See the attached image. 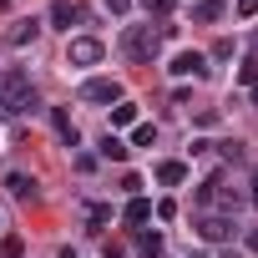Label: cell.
Segmentation results:
<instances>
[{"label":"cell","mask_w":258,"mask_h":258,"mask_svg":"<svg viewBox=\"0 0 258 258\" xmlns=\"http://www.w3.org/2000/svg\"><path fill=\"white\" fill-rule=\"evenodd\" d=\"M36 106H41V96H36L31 76L26 71H6V81H0V116H26Z\"/></svg>","instance_id":"6da1fadb"},{"label":"cell","mask_w":258,"mask_h":258,"mask_svg":"<svg viewBox=\"0 0 258 258\" xmlns=\"http://www.w3.org/2000/svg\"><path fill=\"white\" fill-rule=\"evenodd\" d=\"M121 51H126V61H137V66H147V61H157V51H162V26H126L121 31Z\"/></svg>","instance_id":"7a4b0ae2"},{"label":"cell","mask_w":258,"mask_h":258,"mask_svg":"<svg viewBox=\"0 0 258 258\" xmlns=\"http://www.w3.org/2000/svg\"><path fill=\"white\" fill-rule=\"evenodd\" d=\"M101 56H106V46L96 36H71L66 41V66H96Z\"/></svg>","instance_id":"3957f363"},{"label":"cell","mask_w":258,"mask_h":258,"mask_svg":"<svg viewBox=\"0 0 258 258\" xmlns=\"http://www.w3.org/2000/svg\"><path fill=\"white\" fill-rule=\"evenodd\" d=\"M81 101L116 106V101H121V81H111V76H91V81H81Z\"/></svg>","instance_id":"277c9868"},{"label":"cell","mask_w":258,"mask_h":258,"mask_svg":"<svg viewBox=\"0 0 258 258\" xmlns=\"http://www.w3.org/2000/svg\"><path fill=\"white\" fill-rule=\"evenodd\" d=\"M198 233H203V243H228V238L238 233V223H233L228 213H203V218H198Z\"/></svg>","instance_id":"5b68a950"},{"label":"cell","mask_w":258,"mask_h":258,"mask_svg":"<svg viewBox=\"0 0 258 258\" xmlns=\"http://www.w3.org/2000/svg\"><path fill=\"white\" fill-rule=\"evenodd\" d=\"M167 71H172V76H192V81H203V76H208V56H198V51H177Z\"/></svg>","instance_id":"8992f818"},{"label":"cell","mask_w":258,"mask_h":258,"mask_svg":"<svg viewBox=\"0 0 258 258\" xmlns=\"http://www.w3.org/2000/svg\"><path fill=\"white\" fill-rule=\"evenodd\" d=\"M51 126H56V137H61L66 147H81V132H76V121H71L66 106H51Z\"/></svg>","instance_id":"52a82bcc"},{"label":"cell","mask_w":258,"mask_h":258,"mask_svg":"<svg viewBox=\"0 0 258 258\" xmlns=\"http://www.w3.org/2000/svg\"><path fill=\"white\" fill-rule=\"evenodd\" d=\"M71 21H86V11L71 6V0H56L51 6V31H71Z\"/></svg>","instance_id":"ba28073f"},{"label":"cell","mask_w":258,"mask_h":258,"mask_svg":"<svg viewBox=\"0 0 258 258\" xmlns=\"http://www.w3.org/2000/svg\"><path fill=\"white\" fill-rule=\"evenodd\" d=\"M6 192H11L16 203H36V177H26V172H11V177H6Z\"/></svg>","instance_id":"9c48e42d"},{"label":"cell","mask_w":258,"mask_h":258,"mask_svg":"<svg viewBox=\"0 0 258 258\" xmlns=\"http://www.w3.org/2000/svg\"><path fill=\"white\" fill-rule=\"evenodd\" d=\"M121 218H126V223H132V228H142V223L152 218V203H147L142 192H137V198H126V208H121Z\"/></svg>","instance_id":"30bf717a"},{"label":"cell","mask_w":258,"mask_h":258,"mask_svg":"<svg viewBox=\"0 0 258 258\" xmlns=\"http://www.w3.org/2000/svg\"><path fill=\"white\" fill-rule=\"evenodd\" d=\"M157 182H162V187L187 182V162H172V157H167V162H157Z\"/></svg>","instance_id":"8fae6325"},{"label":"cell","mask_w":258,"mask_h":258,"mask_svg":"<svg viewBox=\"0 0 258 258\" xmlns=\"http://www.w3.org/2000/svg\"><path fill=\"white\" fill-rule=\"evenodd\" d=\"M218 16H223V0H192V21L198 26H213Z\"/></svg>","instance_id":"7c38bea8"},{"label":"cell","mask_w":258,"mask_h":258,"mask_svg":"<svg viewBox=\"0 0 258 258\" xmlns=\"http://www.w3.org/2000/svg\"><path fill=\"white\" fill-rule=\"evenodd\" d=\"M36 36H41V21H21V26L6 36V46H31Z\"/></svg>","instance_id":"4fadbf2b"},{"label":"cell","mask_w":258,"mask_h":258,"mask_svg":"<svg viewBox=\"0 0 258 258\" xmlns=\"http://www.w3.org/2000/svg\"><path fill=\"white\" fill-rule=\"evenodd\" d=\"M126 152H132V147H126L121 137H111V132L101 137V157H106V162H126Z\"/></svg>","instance_id":"5bb4252c"},{"label":"cell","mask_w":258,"mask_h":258,"mask_svg":"<svg viewBox=\"0 0 258 258\" xmlns=\"http://www.w3.org/2000/svg\"><path fill=\"white\" fill-rule=\"evenodd\" d=\"M0 258H26V238L21 233H6V238H0Z\"/></svg>","instance_id":"9a60e30c"},{"label":"cell","mask_w":258,"mask_h":258,"mask_svg":"<svg viewBox=\"0 0 258 258\" xmlns=\"http://www.w3.org/2000/svg\"><path fill=\"white\" fill-rule=\"evenodd\" d=\"M137 248L142 258H162V233H137Z\"/></svg>","instance_id":"2e32d148"},{"label":"cell","mask_w":258,"mask_h":258,"mask_svg":"<svg viewBox=\"0 0 258 258\" xmlns=\"http://www.w3.org/2000/svg\"><path fill=\"white\" fill-rule=\"evenodd\" d=\"M132 121H137V106L132 101H116L111 106V126H132Z\"/></svg>","instance_id":"e0dca14e"},{"label":"cell","mask_w":258,"mask_h":258,"mask_svg":"<svg viewBox=\"0 0 258 258\" xmlns=\"http://www.w3.org/2000/svg\"><path fill=\"white\" fill-rule=\"evenodd\" d=\"M213 147H218L223 162H243V142H238V137H233V142H213Z\"/></svg>","instance_id":"ac0fdd59"},{"label":"cell","mask_w":258,"mask_h":258,"mask_svg":"<svg viewBox=\"0 0 258 258\" xmlns=\"http://www.w3.org/2000/svg\"><path fill=\"white\" fill-rule=\"evenodd\" d=\"M152 142H157V126H152V121H142L137 132H132V147H152Z\"/></svg>","instance_id":"d6986e66"},{"label":"cell","mask_w":258,"mask_h":258,"mask_svg":"<svg viewBox=\"0 0 258 258\" xmlns=\"http://www.w3.org/2000/svg\"><path fill=\"white\" fill-rule=\"evenodd\" d=\"M238 81H243V86H258V56H248V61H243V71H238Z\"/></svg>","instance_id":"ffe728a7"},{"label":"cell","mask_w":258,"mask_h":258,"mask_svg":"<svg viewBox=\"0 0 258 258\" xmlns=\"http://www.w3.org/2000/svg\"><path fill=\"white\" fill-rule=\"evenodd\" d=\"M142 11H147V16H167V11H172V0H142Z\"/></svg>","instance_id":"44dd1931"},{"label":"cell","mask_w":258,"mask_h":258,"mask_svg":"<svg viewBox=\"0 0 258 258\" xmlns=\"http://www.w3.org/2000/svg\"><path fill=\"white\" fill-rule=\"evenodd\" d=\"M137 187H142V177H137V172H121V192H126V198H137Z\"/></svg>","instance_id":"7402d4cb"},{"label":"cell","mask_w":258,"mask_h":258,"mask_svg":"<svg viewBox=\"0 0 258 258\" xmlns=\"http://www.w3.org/2000/svg\"><path fill=\"white\" fill-rule=\"evenodd\" d=\"M238 16H243V21H253V16H258V0H238Z\"/></svg>","instance_id":"603a6c76"},{"label":"cell","mask_w":258,"mask_h":258,"mask_svg":"<svg viewBox=\"0 0 258 258\" xmlns=\"http://www.w3.org/2000/svg\"><path fill=\"white\" fill-rule=\"evenodd\" d=\"M106 11H111V16H126V11H132V0H106Z\"/></svg>","instance_id":"cb8c5ba5"},{"label":"cell","mask_w":258,"mask_h":258,"mask_svg":"<svg viewBox=\"0 0 258 258\" xmlns=\"http://www.w3.org/2000/svg\"><path fill=\"white\" fill-rule=\"evenodd\" d=\"M248 203L258 208V167H253V182H248Z\"/></svg>","instance_id":"d4e9b609"},{"label":"cell","mask_w":258,"mask_h":258,"mask_svg":"<svg viewBox=\"0 0 258 258\" xmlns=\"http://www.w3.org/2000/svg\"><path fill=\"white\" fill-rule=\"evenodd\" d=\"M248 253H258V228H253V233H248Z\"/></svg>","instance_id":"484cf974"},{"label":"cell","mask_w":258,"mask_h":258,"mask_svg":"<svg viewBox=\"0 0 258 258\" xmlns=\"http://www.w3.org/2000/svg\"><path fill=\"white\" fill-rule=\"evenodd\" d=\"M223 258H243V253H223Z\"/></svg>","instance_id":"4316f807"},{"label":"cell","mask_w":258,"mask_h":258,"mask_svg":"<svg viewBox=\"0 0 258 258\" xmlns=\"http://www.w3.org/2000/svg\"><path fill=\"white\" fill-rule=\"evenodd\" d=\"M253 101H258V86H253Z\"/></svg>","instance_id":"83f0119b"},{"label":"cell","mask_w":258,"mask_h":258,"mask_svg":"<svg viewBox=\"0 0 258 258\" xmlns=\"http://www.w3.org/2000/svg\"><path fill=\"white\" fill-rule=\"evenodd\" d=\"M253 51H258V36H253Z\"/></svg>","instance_id":"f1b7e54d"},{"label":"cell","mask_w":258,"mask_h":258,"mask_svg":"<svg viewBox=\"0 0 258 258\" xmlns=\"http://www.w3.org/2000/svg\"><path fill=\"white\" fill-rule=\"evenodd\" d=\"M192 258H198V253H192Z\"/></svg>","instance_id":"f546056e"}]
</instances>
